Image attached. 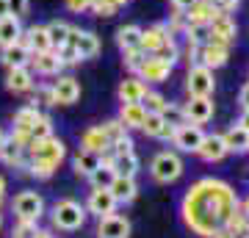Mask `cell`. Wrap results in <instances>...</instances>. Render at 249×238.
Segmentation results:
<instances>
[{
  "instance_id": "cell-29",
  "label": "cell",
  "mask_w": 249,
  "mask_h": 238,
  "mask_svg": "<svg viewBox=\"0 0 249 238\" xmlns=\"http://www.w3.org/2000/svg\"><path fill=\"white\" fill-rule=\"evenodd\" d=\"M116 177H136L139 172V158L136 152H114V164H111Z\"/></svg>"
},
{
  "instance_id": "cell-27",
  "label": "cell",
  "mask_w": 249,
  "mask_h": 238,
  "mask_svg": "<svg viewBox=\"0 0 249 238\" xmlns=\"http://www.w3.org/2000/svg\"><path fill=\"white\" fill-rule=\"evenodd\" d=\"M147 92L150 89H147V83L142 78H127L119 83V100L122 103H142Z\"/></svg>"
},
{
  "instance_id": "cell-13",
  "label": "cell",
  "mask_w": 249,
  "mask_h": 238,
  "mask_svg": "<svg viewBox=\"0 0 249 238\" xmlns=\"http://www.w3.org/2000/svg\"><path fill=\"white\" fill-rule=\"evenodd\" d=\"M36 80H34V70L31 67H14V70L6 72V89L14 92V94H25V92H34Z\"/></svg>"
},
{
  "instance_id": "cell-8",
  "label": "cell",
  "mask_w": 249,
  "mask_h": 238,
  "mask_svg": "<svg viewBox=\"0 0 249 238\" xmlns=\"http://www.w3.org/2000/svg\"><path fill=\"white\" fill-rule=\"evenodd\" d=\"M31 70L36 72V75H42V78H58L64 70V61L61 55H58V50H45V53H34L31 55Z\"/></svg>"
},
{
  "instance_id": "cell-46",
  "label": "cell",
  "mask_w": 249,
  "mask_h": 238,
  "mask_svg": "<svg viewBox=\"0 0 249 238\" xmlns=\"http://www.w3.org/2000/svg\"><path fill=\"white\" fill-rule=\"evenodd\" d=\"M39 230H36V221H28V219H19L17 230H14V238H34Z\"/></svg>"
},
{
  "instance_id": "cell-39",
  "label": "cell",
  "mask_w": 249,
  "mask_h": 238,
  "mask_svg": "<svg viewBox=\"0 0 249 238\" xmlns=\"http://www.w3.org/2000/svg\"><path fill=\"white\" fill-rule=\"evenodd\" d=\"M142 106L147 108V114H160L163 108H166V100H163V94H158V92H147L142 100Z\"/></svg>"
},
{
  "instance_id": "cell-30",
  "label": "cell",
  "mask_w": 249,
  "mask_h": 238,
  "mask_svg": "<svg viewBox=\"0 0 249 238\" xmlns=\"http://www.w3.org/2000/svg\"><path fill=\"white\" fill-rule=\"evenodd\" d=\"M103 164V158H100V152H91V150H80L78 155H75V161H72V166H75V175L80 177H89L94 169Z\"/></svg>"
},
{
  "instance_id": "cell-48",
  "label": "cell",
  "mask_w": 249,
  "mask_h": 238,
  "mask_svg": "<svg viewBox=\"0 0 249 238\" xmlns=\"http://www.w3.org/2000/svg\"><path fill=\"white\" fill-rule=\"evenodd\" d=\"M64 3H67V9L72 14H83V11L91 9V0H64Z\"/></svg>"
},
{
  "instance_id": "cell-35",
  "label": "cell",
  "mask_w": 249,
  "mask_h": 238,
  "mask_svg": "<svg viewBox=\"0 0 249 238\" xmlns=\"http://www.w3.org/2000/svg\"><path fill=\"white\" fill-rule=\"evenodd\" d=\"M47 34H50L53 50H58V47H64V44L70 42L72 25H70V22H64V19H53V22H47Z\"/></svg>"
},
{
  "instance_id": "cell-53",
  "label": "cell",
  "mask_w": 249,
  "mask_h": 238,
  "mask_svg": "<svg viewBox=\"0 0 249 238\" xmlns=\"http://www.w3.org/2000/svg\"><path fill=\"white\" fill-rule=\"evenodd\" d=\"M9 14V0H0V19Z\"/></svg>"
},
{
  "instance_id": "cell-1",
  "label": "cell",
  "mask_w": 249,
  "mask_h": 238,
  "mask_svg": "<svg viewBox=\"0 0 249 238\" xmlns=\"http://www.w3.org/2000/svg\"><path fill=\"white\" fill-rule=\"evenodd\" d=\"M238 208V200L232 188L222 180H199L188 188L183 200V213H186L188 227L199 236H213V230L222 221H230V216Z\"/></svg>"
},
{
  "instance_id": "cell-5",
  "label": "cell",
  "mask_w": 249,
  "mask_h": 238,
  "mask_svg": "<svg viewBox=\"0 0 249 238\" xmlns=\"http://www.w3.org/2000/svg\"><path fill=\"white\" fill-rule=\"evenodd\" d=\"M213 70H208L205 64H194L188 70V78H186V89L191 97H211L213 94Z\"/></svg>"
},
{
  "instance_id": "cell-21",
  "label": "cell",
  "mask_w": 249,
  "mask_h": 238,
  "mask_svg": "<svg viewBox=\"0 0 249 238\" xmlns=\"http://www.w3.org/2000/svg\"><path fill=\"white\" fill-rule=\"evenodd\" d=\"M111 147V141H108L106 130H103V125H91L83 130L80 136V150H91V152H106Z\"/></svg>"
},
{
  "instance_id": "cell-4",
  "label": "cell",
  "mask_w": 249,
  "mask_h": 238,
  "mask_svg": "<svg viewBox=\"0 0 249 238\" xmlns=\"http://www.w3.org/2000/svg\"><path fill=\"white\" fill-rule=\"evenodd\" d=\"M83 221H86V211H83L75 200H61V202H55L53 224L58 230H78V227H83Z\"/></svg>"
},
{
  "instance_id": "cell-9",
  "label": "cell",
  "mask_w": 249,
  "mask_h": 238,
  "mask_svg": "<svg viewBox=\"0 0 249 238\" xmlns=\"http://www.w3.org/2000/svg\"><path fill=\"white\" fill-rule=\"evenodd\" d=\"M202 139H205L202 128H199V125H191V122L183 125V128H178L175 136H172L175 147L183 150V152H196V150H199V144H202Z\"/></svg>"
},
{
  "instance_id": "cell-45",
  "label": "cell",
  "mask_w": 249,
  "mask_h": 238,
  "mask_svg": "<svg viewBox=\"0 0 249 238\" xmlns=\"http://www.w3.org/2000/svg\"><path fill=\"white\" fill-rule=\"evenodd\" d=\"M91 11H94L97 17H114L116 6L111 3V0H91Z\"/></svg>"
},
{
  "instance_id": "cell-32",
  "label": "cell",
  "mask_w": 249,
  "mask_h": 238,
  "mask_svg": "<svg viewBox=\"0 0 249 238\" xmlns=\"http://www.w3.org/2000/svg\"><path fill=\"white\" fill-rule=\"evenodd\" d=\"M224 144H227V150L230 152H247L249 150V130L247 128H230V130L224 133Z\"/></svg>"
},
{
  "instance_id": "cell-47",
  "label": "cell",
  "mask_w": 249,
  "mask_h": 238,
  "mask_svg": "<svg viewBox=\"0 0 249 238\" xmlns=\"http://www.w3.org/2000/svg\"><path fill=\"white\" fill-rule=\"evenodd\" d=\"M28 9H31V0H9V14H14V17H25Z\"/></svg>"
},
{
  "instance_id": "cell-7",
  "label": "cell",
  "mask_w": 249,
  "mask_h": 238,
  "mask_svg": "<svg viewBox=\"0 0 249 238\" xmlns=\"http://www.w3.org/2000/svg\"><path fill=\"white\" fill-rule=\"evenodd\" d=\"M14 213L17 219H28V221H39L42 213H45V200L36 194V191H22V194L14 197Z\"/></svg>"
},
{
  "instance_id": "cell-59",
  "label": "cell",
  "mask_w": 249,
  "mask_h": 238,
  "mask_svg": "<svg viewBox=\"0 0 249 238\" xmlns=\"http://www.w3.org/2000/svg\"><path fill=\"white\" fill-rule=\"evenodd\" d=\"M0 227H3V216H0Z\"/></svg>"
},
{
  "instance_id": "cell-15",
  "label": "cell",
  "mask_w": 249,
  "mask_h": 238,
  "mask_svg": "<svg viewBox=\"0 0 249 238\" xmlns=\"http://www.w3.org/2000/svg\"><path fill=\"white\" fill-rule=\"evenodd\" d=\"M70 44H75V47H78V53H80V58H83V61H86V58H94V55L100 53V39H97V34H91V31L72 28Z\"/></svg>"
},
{
  "instance_id": "cell-33",
  "label": "cell",
  "mask_w": 249,
  "mask_h": 238,
  "mask_svg": "<svg viewBox=\"0 0 249 238\" xmlns=\"http://www.w3.org/2000/svg\"><path fill=\"white\" fill-rule=\"evenodd\" d=\"M0 161L9 164V166H22V164H25V150L19 147L17 141H11L9 136H6V141L0 144Z\"/></svg>"
},
{
  "instance_id": "cell-20",
  "label": "cell",
  "mask_w": 249,
  "mask_h": 238,
  "mask_svg": "<svg viewBox=\"0 0 249 238\" xmlns=\"http://www.w3.org/2000/svg\"><path fill=\"white\" fill-rule=\"evenodd\" d=\"M227 58H230V47H219V44H211V42L199 44V64H205L208 70L224 67Z\"/></svg>"
},
{
  "instance_id": "cell-17",
  "label": "cell",
  "mask_w": 249,
  "mask_h": 238,
  "mask_svg": "<svg viewBox=\"0 0 249 238\" xmlns=\"http://www.w3.org/2000/svg\"><path fill=\"white\" fill-rule=\"evenodd\" d=\"M130 236V221L124 216H103L100 219V227H97V238H127Z\"/></svg>"
},
{
  "instance_id": "cell-10",
  "label": "cell",
  "mask_w": 249,
  "mask_h": 238,
  "mask_svg": "<svg viewBox=\"0 0 249 238\" xmlns=\"http://www.w3.org/2000/svg\"><path fill=\"white\" fill-rule=\"evenodd\" d=\"M172 67H175V64L163 61L158 55H147V61H144L142 70H139V78L147 80V83H163V80L172 75Z\"/></svg>"
},
{
  "instance_id": "cell-18",
  "label": "cell",
  "mask_w": 249,
  "mask_h": 238,
  "mask_svg": "<svg viewBox=\"0 0 249 238\" xmlns=\"http://www.w3.org/2000/svg\"><path fill=\"white\" fill-rule=\"evenodd\" d=\"M86 208H89L94 216H111L116 208V197L111 194V188H94L89 194V202H86Z\"/></svg>"
},
{
  "instance_id": "cell-2",
  "label": "cell",
  "mask_w": 249,
  "mask_h": 238,
  "mask_svg": "<svg viewBox=\"0 0 249 238\" xmlns=\"http://www.w3.org/2000/svg\"><path fill=\"white\" fill-rule=\"evenodd\" d=\"M25 158H28V169L34 177H53V172L61 166V161L67 158V147H64L61 139L55 136H47L42 141H31V147L25 150Z\"/></svg>"
},
{
  "instance_id": "cell-25",
  "label": "cell",
  "mask_w": 249,
  "mask_h": 238,
  "mask_svg": "<svg viewBox=\"0 0 249 238\" xmlns=\"http://www.w3.org/2000/svg\"><path fill=\"white\" fill-rule=\"evenodd\" d=\"M142 130L147 133V136H152V139L166 141V139H172V136H175V130H178V128H172V125L163 119V114H147Z\"/></svg>"
},
{
  "instance_id": "cell-11",
  "label": "cell",
  "mask_w": 249,
  "mask_h": 238,
  "mask_svg": "<svg viewBox=\"0 0 249 238\" xmlns=\"http://www.w3.org/2000/svg\"><path fill=\"white\" fill-rule=\"evenodd\" d=\"M19 42L25 44L31 53H45V50H53V42H50V34H47V25H31L22 31Z\"/></svg>"
},
{
  "instance_id": "cell-41",
  "label": "cell",
  "mask_w": 249,
  "mask_h": 238,
  "mask_svg": "<svg viewBox=\"0 0 249 238\" xmlns=\"http://www.w3.org/2000/svg\"><path fill=\"white\" fill-rule=\"evenodd\" d=\"M31 136H34V141H42V139H47V136H53V122H50V116L47 114L39 116L36 125H34V130H31Z\"/></svg>"
},
{
  "instance_id": "cell-38",
  "label": "cell",
  "mask_w": 249,
  "mask_h": 238,
  "mask_svg": "<svg viewBox=\"0 0 249 238\" xmlns=\"http://www.w3.org/2000/svg\"><path fill=\"white\" fill-rule=\"evenodd\" d=\"M163 114V119L172 125V128H183V125H188V119H186V111L180 106H172V103H166V108L160 111Z\"/></svg>"
},
{
  "instance_id": "cell-34",
  "label": "cell",
  "mask_w": 249,
  "mask_h": 238,
  "mask_svg": "<svg viewBox=\"0 0 249 238\" xmlns=\"http://www.w3.org/2000/svg\"><path fill=\"white\" fill-rule=\"evenodd\" d=\"M42 116V111H39V106H22L14 114V130H22V133H31L34 130L36 119Z\"/></svg>"
},
{
  "instance_id": "cell-24",
  "label": "cell",
  "mask_w": 249,
  "mask_h": 238,
  "mask_svg": "<svg viewBox=\"0 0 249 238\" xmlns=\"http://www.w3.org/2000/svg\"><path fill=\"white\" fill-rule=\"evenodd\" d=\"M196 152H199V158L202 161L213 164V161H222L230 150H227V144H224V136H205Z\"/></svg>"
},
{
  "instance_id": "cell-12",
  "label": "cell",
  "mask_w": 249,
  "mask_h": 238,
  "mask_svg": "<svg viewBox=\"0 0 249 238\" xmlns=\"http://www.w3.org/2000/svg\"><path fill=\"white\" fill-rule=\"evenodd\" d=\"M53 94H55V106H72L80 97V83L72 75H58V80L53 83Z\"/></svg>"
},
{
  "instance_id": "cell-52",
  "label": "cell",
  "mask_w": 249,
  "mask_h": 238,
  "mask_svg": "<svg viewBox=\"0 0 249 238\" xmlns=\"http://www.w3.org/2000/svg\"><path fill=\"white\" fill-rule=\"evenodd\" d=\"M238 125H241V128H247V130H249V108H244V114H241Z\"/></svg>"
},
{
  "instance_id": "cell-40",
  "label": "cell",
  "mask_w": 249,
  "mask_h": 238,
  "mask_svg": "<svg viewBox=\"0 0 249 238\" xmlns=\"http://www.w3.org/2000/svg\"><path fill=\"white\" fill-rule=\"evenodd\" d=\"M152 55H158V58H163V61H169V64H175L180 58V50H178V42H175V36H172L169 42H163L158 47V50H155V53Z\"/></svg>"
},
{
  "instance_id": "cell-22",
  "label": "cell",
  "mask_w": 249,
  "mask_h": 238,
  "mask_svg": "<svg viewBox=\"0 0 249 238\" xmlns=\"http://www.w3.org/2000/svg\"><path fill=\"white\" fill-rule=\"evenodd\" d=\"M172 34H169V28H166V22H155V25H150L147 31H142V47L147 50V53H155L163 42H169Z\"/></svg>"
},
{
  "instance_id": "cell-56",
  "label": "cell",
  "mask_w": 249,
  "mask_h": 238,
  "mask_svg": "<svg viewBox=\"0 0 249 238\" xmlns=\"http://www.w3.org/2000/svg\"><path fill=\"white\" fill-rule=\"evenodd\" d=\"M111 3H114L116 9H122V6H127V0H111Z\"/></svg>"
},
{
  "instance_id": "cell-43",
  "label": "cell",
  "mask_w": 249,
  "mask_h": 238,
  "mask_svg": "<svg viewBox=\"0 0 249 238\" xmlns=\"http://www.w3.org/2000/svg\"><path fill=\"white\" fill-rule=\"evenodd\" d=\"M34 103H36V106H55L53 86H36V92H34Z\"/></svg>"
},
{
  "instance_id": "cell-50",
  "label": "cell",
  "mask_w": 249,
  "mask_h": 238,
  "mask_svg": "<svg viewBox=\"0 0 249 238\" xmlns=\"http://www.w3.org/2000/svg\"><path fill=\"white\" fill-rule=\"evenodd\" d=\"M169 3H172V9H175V11H188L196 0H169Z\"/></svg>"
},
{
  "instance_id": "cell-57",
  "label": "cell",
  "mask_w": 249,
  "mask_h": 238,
  "mask_svg": "<svg viewBox=\"0 0 249 238\" xmlns=\"http://www.w3.org/2000/svg\"><path fill=\"white\" fill-rule=\"evenodd\" d=\"M244 213H247V219H249V197H247V202H244Z\"/></svg>"
},
{
  "instance_id": "cell-44",
  "label": "cell",
  "mask_w": 249,
  "mask_h": 238,
  "mask_svg": "<svg viewBox=\"0 0 249 238\" xmlns=\"http://www.w3.org/2000/svg\"><path fill=\"white\" fill-rule=\"evenodd\" d=\"M58 55H61V61H64V67H72V64H78V61H83L80 58V53H78V47L75 44H64V47H58Z\"/></svg>"
},
{
  "instance_id": "cell-23",
  "label": "cell",
  "mask_w": 249,
  "mask_h": 238,
  "mask_svg": "<svg viewBox=\"0 0 249 238\" xmlns=\"http://www.w3.org/2000/svg\"><path fill=\"white\" fill-rule=\"evenodd\" d=\"M144 119H147V108L142 106V103H122V108H119V122L130 130H142L144 128Z\"/></svg>"
},
{
  "instance_id": "cell-42",
  "label": "cell",
  "mask_w": 249,
  "mask_h": 238,
  "mask_svg": "<svg viewBox=\"0 0 249 238\" xmlns=\"http://www.w3.org/2000/svg\"><path fill=\"white\" fill-rule=\"evenodd\" d=\"M103 130H106V136H108V141H111V144H116V141H122L124 136H127V128H124L119 119L106 122V125H103Z\"/></svg>"
},
{
  "instance_id": "cell-19",
  "label": "cell",
  "mask_w": 249,
  "mask_h": 238,
  "mask_svg": "<svg viewBox=\"0 0 249 238\" xmlns=\"http://www.w3.org/2000/svg\"><path fill=\"white\" fill-rule=\"evenodd\" d=\"M183 111H186V119L191 125H205L213 116V103H211V97H191L183 106Z\"/></svg>"
},
{
  "instance_id": "cell-55",
  "label": "cell",
  "mask_w": 249,
  "mask_h": 238,
  "mask_svg": "<svg viewBox=\"0 0 249 238\" xmlns=\"http://www.w3.org/2000/svg\"><path fill=\"white\" fill-rule=\"evenodd\" d=\"M34 238H53V236H50V233H47V230H39V233H36Z\"/></svg>"
},
{
  "instance_id": "cell-49",
  "label": "cell",
  "mask_w": 249,
  "mask_h": 238,
  "mask_svg": "<svg viewBox=\"0 0 249 238\" xmlns=\"http://www.w3.org/2000/svg\"><path fill=\"white\" fill-rule=\"evenodd\" d=\"M111 147H114V152H133V139L124 136L122 141H116V144H111Z\"/></svg>"
},
{
  "instance_id": "cell-16",
  "label": "cell",
  "mask_w": 249,
  "mask_h": 238,
  "mask_svg": "<svg viewBox=\"0 0 249 238\" xmlns=\"http://www.w3.org/2000/svg\"><path fill=\"white\" fill-rule=\"evenodd\" d=\"M31 50H28L22 42H14L9 47H0V64L6 70H14V67H31Z\"/></svg>"
},
{
  "instance_id": "cell-51",
  "label": "cell",
  "mask_w": 249,
  "mask_h": 238,
  "mask_svg": "<svg viewBox=\"0 0 249 238\" xmlns=\"http://www.w3.org/2000/svg\"><path fill=\"white\" fill-rule=\"evenodd\" d=\"M238 103H241L244 108H249V83H247L244 89H241V94H238Z\"/></svg>"
},
{
  "instance_id": "cell-14",
  "label": "cell",
  "mask_w": 249,
  "mask_h": 238,
  "mask_svg": "<svg viewBox=\"0 0 249 238\" xmlns=\"http://www.w3.org/2000/svg\"><path fill=\"white\" fill-rule=\"evenodd\" d=\"M216 17H222V14L216 11V6L211 3V0H196L194 6L186 11L188 25H194V28H208Z\"/></svg>"
},
{
  "instance_id": "cell-6",
  "label": "cell",
  "mask_w": 249,
  "mask_h": 238,
  "mask_svg": "<svg viewBox=\"0 0 249 238\" xmlns=\"http://www.w3.org/2000/svg\"><path fill=\"white\" fill-rule=\"evenodd\" d=\"M235 36H238V25H235V19L232 17H216L211 25H208V34H205V42L211 44H219V47H230L235 42Z\"/></svg>"
},
{
  "instance_id": "cell-3",
  "label": "cell",
  "mask_w": 249,
  "mask_h": 238,
  "mask_svg": "<svg viewBox=\"0 0 249 238\" xmlns=\"http://www.w3.org/2000/svg\"><path fill=\"white\" fill-rule=\"evenodd\" d=\"M150 172L158 183H175V180L183 175V161H180V155H175V152H169V150L158 152L150 164Z\"/></svg>"
},
{
  "instance_id": "cell-31",
  "label": "cell",
  "mask_w": 249,
  "mask_h": 238,
  "mask_svg": "<svg viewBox=\"0 0 249 238\" xmlns=\"http://www.w3.org/2000/svg\"><path fill=\"white\" fill-rule=\"evenodd\" d=\"M111 194L116 197V202H133L139 188H136V180L133 177H114L111 183Z\"/></svg>"
},
{
  "instance_id": "cell-54",
  "label": "cell",
  "mask_w": 249,
  "mask_h": 238,
  "mask_svg": "<svg viewBox=\"0 0 249 238\" xmlns=\"http://www.w3.org/2000/svg\"><path fill=\"white\" fill-rule=\"evenodd\" d=\"M3 197H6V180H3V175H0V202H3Z\"/></svg>"
},
{
  "instance_id": "cell-58",
  "label": "cell",
  "mask_w": 249,
  "mask_h": 238,
  "mask_svg": "<svg viewBox=\"0 0 249 238\" xmlns=\"http://www.w3.org/2000/svg\"><path fill=\"white\" fill-rule=\"evenodd\" d=\"M3 141H6V133H3V128H0V144H3Z\"/></svg>"
},
{
  "instance_id": "cell-36",
  "label": "cell",
  "mask_w": 249,
  "mask_h": 238,
  "mask_svg": "<svg viewBox=\"0 0 249 238\" xmlns=\"http://www.w3.org/2000/svg\"><path fill=\"white\" fill-rule=\"evenodd\" d=\"M114 177H116L114 169L108 166V164H100V166L89 175V180H91V185H94V188H111Z\"/></svg>"
},
{
  "instance_id": "cell-26",
  "label": "cell",
  "mask_w": 249,
  "mask_h": 238,
  "mask_svg": "<svg viewBox=\"0 0 249 238\" xmlns=\"http://www.w3.org/2000/svg\"><path fill=\"white\" fill-rule=\"evenodd\" d=\"M22 22H19V17H14V14H6V17L0 19V47H9V44L19 42V36H22Z\"/></svg>"
},
{
  "instance_id": "cell-37",
  "label": "cell",
  "mask_w": 249,
  "mask_h": 238,
  "mask_svg": "<svg viewBox=\"0 0 249 238\" xmlns=\"http://www.w3.org/2000/svg\"><path fill=\"white\" fill-rule=\"evenodd\" d=\"M147 50H144V47H133V50H124V67H127V70L130 72H139L142 70V64L147 61Z\"/></svg>"
},
{
  "instance_id": "cell-28",
  "label": "cell",
  "mask_w": 249,
  "mask_h": 238,
  "mask_svg": "<svg viewBox=\"0 0 249 238\" xmlns=\"http://www.w3.org/2000/svg\"><path fill=\"white\" fill-rule=\"evenodd\" d=\"M142 31L144 28L133 25V22H127V25H119L116 28V44H119V50H133V47H142Z\"/></svg>"
}]
</instances>
